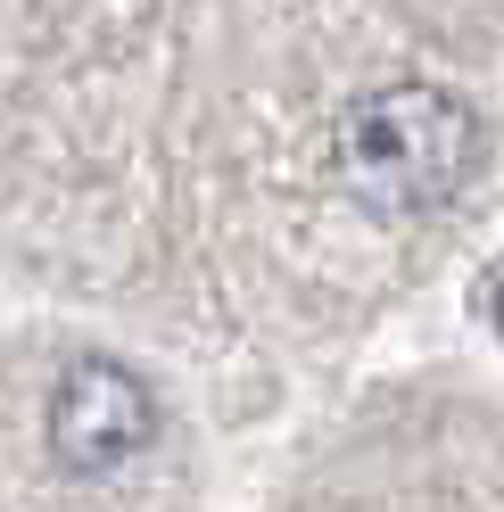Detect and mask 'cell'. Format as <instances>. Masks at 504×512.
Returning <instances> with one entry per match:
<instances>
[{
    "instance_id": "cell-1",
    "label": "cell",
    "mask_w": 504,
    "mask_h": 512,
    "mask_svg": "<svg viewBox=\"0 0 504 512\" xmlns=\"http://www.w3.org/2000/svg\"><path fill=\"white\" fill-rule=\"evenodd\" d=\"M480 116L471 100H455L447 83H389L364 91L339 124V166L348 190L372 215H430L480 166Z\"/></svg>"
},
{
    "instance_id": "cell-2",
    "label": "cell",
    "mask_w": 504,
    "mask_h": 512,
    "mask_svg": "<svg viewBox=\"0 0 504 512\" xmlns=\"http://www.w3.org/2000/svg\"><path fill=\"white\" fill-rule=\"evenodd\" d=\"M157 430V397H149V380L133 364H116V356H83L58 372V389H50V413H42V438H50V455L83 471V479H100L116 463H133L141 446Z\"/></svg>"
},
{
    "instance_id": "cell-3",
    "label": "cell",
    "mask_w": 504,
    "mask_h": 512,
    "mask_svg": "<svg viewBox=\"0 0 504 512\" xmlns=\"http://www.w3.org/2000/svg\"><path fill=\"white\" fill-rule=\"evenodd\" d=\"M480 314L504 331V265H488V273H480Z\"/></svg>"
}]
</instances>
